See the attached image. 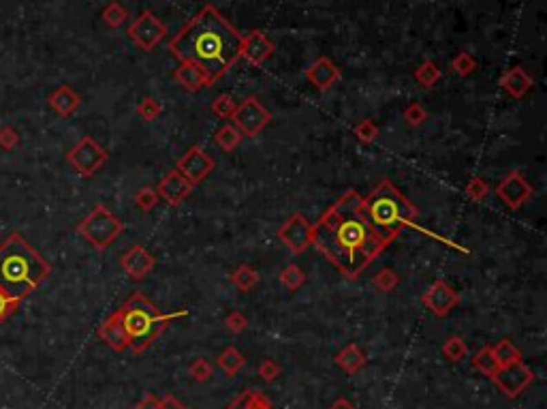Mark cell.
<instances>
[{"label":"cell","mask_w":547,"mask_h":409,"mask_svg":"<svg viewBox=\"0 0 547 409\" xmlns=\"http://www.w3.org/2000/svg\"><path fill=\"white\" fill-rule=\"evenodd\" d=\"M312 245L346 278H357L387 247L370 225L366 202L355 189L321 214L312 225Z\"/></svg>","instance_id":"cell-1"},{"label":"cell","mask_w":547,"mask_h":409,"mask_svg":"<svg viewBox=\"0 0 547 409\" xmlns=\"http://www.w3.org/2000/svg\"><path fill=\"white\" fill-rule=\"evenodd\" d=\"M239 48L242 35L212 5H206L169 41L171 56L199 67L212 84L239 60Z\"/></svg>","instance_id":"cell-2"},{"label":"cell","mask_w":547,"mask_h":409,"mask_svg":"<svg viewBox=\"0 0 547 409\" xmlns=\"http://www.w3.org/2000/svg\"><path fill=\"white\" fill-rule=\"evenodd\" d=\"M50 272V262L21 234H9L0 245V289L11 298L24 300L46 281Z\"/></svg>","instance_id":"cell-3"},{"label":"cell","mask_w":547,"mask_h":409,"mask_svg":"<svg viewBox=\"0 0 547 409\" xmlns=\"http://www.w3.org/2000/svg\"><path fill=\"white\" fill-rule=\"evenodd\" d=\"M364 202L370 225L375 227V231L381 236V240L385 245H389L393 238H398V234L404 227H415L417 208L402 196L400 189L389 178H383L370 191V196L364 198Z\"/></svg>","instance_id":"cell-4"},{"label":"cell","mask_w":547,"mask_h":409,"mask_svg":"<svg viewBox=\"0 0 547 409\" xmlns=\"http://www.w3.org/2000/svg\"><path fill=\"white\" fill-rule=\"evenodd\" d=\"M118 311H120V324L128 336L133 354H143L165 332L167 324H171L173 319L188 315V309L176 313H161L141 292H135Z\"/></svg>","instance_id":"cell-5"},{"label":"cell","mask_w":547,"mask_h":409,"mask_svg":"<svg viewBox=\"0 0 547 409\" xmlns=\"http://www.w3.org/2000/svg\"><path fill=\"white\" fill-rule=\"evenodd\" d=\"M75 229L97 251H105L118 240V236L124 231V223L107 206L97 204L88 217L77 223Z\"/></svg>","instance_id":"cell-6"},{"label":"cell","mask_w":547,"mask_h":409,"mask_svg":"<svg viewBox=\"0 0 547 409\" xmlns=\"http://www.w3.org/2000/svg\"><path fill=\"white\" fill-rule=\"evenodd\" d=\"M107 150L90 135L81 137L69 153H67V163L83 178H92L97 171L107 163Z\"/></svg>","instance_id":"cell-7"},{"label":"cell","mask_w":547,"mask_h":409,"mask_svg":"<svg viewBox=\"0 0 547 409\" xmlns=\"http://www.w3.org/2000/svg\"><path fill=\"white\" fill-rule=\"evenodd\" d=\"M231 120H233V126L244 137H257L270 124L272 114L266 110L263 103L257 97H246L242 103H237Z\"/></svg>","instance_id":"cell-8"},{"label":"cell","mask_w":547,"mask_h":409,"mask_svg":"<svg viewBox=\"0 0 547 409\" xmlns=\"http://www.w3.org/2000/svg\"><path fill=\"white\" fill-rule=\"evenodd\" d=\"M128 39L135 43V46L143 52H155V48L165 39L167 28L163 21L152 13V11H143L133 24L128 26L126 30Z\"/></svg>","instance_id":"cell-9"},{"label":"cell","mask_w":547,"mask_h":409,"mask_svg":"<svg viewBox=\"0 0 547 409\" xmlns=\"http://www.w3.org/2000/svg\"><path fill=\"white\" fill-rule=\"evenodd\" d=\"M490 379L507 399H515L533 383L535 373L530 371V367H526V364L519 360L515 364H509V367H500Z\"/></svg>","instance_id":"cell-10"},{"label":"cell","mask_w":547,"mask_h":409,"mask_svg":"<svg viewBox=\"0 0 547 409\" xmlns=\"http://www.w3.org/2000/svg\"><path fill=\"white\" fill-rule=\"evenodd\" d=\"M278 240L287 247L291 253L299 255L312 245V223L304 217V214L295 212L284 221L278 229Z\"/></svg>","instance_id":"cell-11"},{"label":"cell","mask_w":547,"mask_h":409,"mask_svg":"<svg viewBox=\"0 0 547 409\" xmlns=\"http://www.w3.org/2000/svg\"><path fill=\"white\" fill-rule=\"evenodd\" d=\"M214 167H216V161L206 153L201 146H190L176 163V169L192 187L203 182L214 171Z\"/></svg>","instance_id":"cell-12"},{"label":"cell","mask_w":547,"mask_h":409,"mask_svg":"<svg viewBox=\"0 0 547 409\" xmlns=\"http://www.w3.org/2000/svg\"><path fill=\"white\" fill-rule=\"evenodd\" d=\"M496 196L505 202L507 208L517 210L533 198V187H530V182H526V178L521 176V171L513 169L498 182Z\"/></svg>","instance_id":"cell-13"},{"label":"cell","mask_w":547,"mask_h":409,"mask_svg":"<svg viewBox=\"0 0 547 409\" xmlns=\"http://www.w3.org/2000/svg\"><path fill=\"white\" fill-rule=\"evenodd\" d=\"M421 303L436 317H445L459 303V296L449 283L443 281V278H436V281L428 287V292H424Z\"/></svg>","instance_id":"cell-14"},{"label":"cell","mask_w":547,"mask_h":409,"mask_svg":"<svg viewBox=\"0 0 547 409\" xmlns=\"http://www.w3.org/2000/svg\"><path fill=\"white\" fill-rule=\"evenodd\" d=\"M276 52V46L268 39L263 30H250L242 37V48H239V58L248 60L255 67L263 64L272 54Z\"/></svg>","instance_id":"cell-15"},{"label":"cell","mask_w":547,"mask_h":409,"mask_svg":"<svg viewBox=\"0 0 547 409\" xmlns=\"http://www.w3.org/2000/svg\"><path fill=\"white\" fill-rule=\"evenodd\" d=\"M120 266L122 270L133 278V281H143V278L155 270L157 266V260H155V255H152L148 249L135 245V247H130L122 257H120Z\"/></svg>","instance_id":"cell-16"},{"label":"cell","mask_w":547,"mask_h":409,"mask_svg":"<svg viewBox=\"0 0 547 409\" xmlns=\"http://www.w3.org/2000/svg\"><path fill=\"white\" fill-rule=\"evenodd\" d=\"M192 191V184L180 174L178 169H171L163 176V180L157 187L159 198H163L169 206H180Z\"/></svg>","instance_id":"cell-17"},{"label":"cell","mask_w":547,"mask_h":409,"mask_svg":"<svg viewBox=\"0 0 547 409\" xmlns=\"http://www.w3.org/2000/svg\"><path fill=\"white\" fill-rule=\"evenodd\" d=\"M97 334H99V339L103 341V343H107L109 348H112L114 352H124V350H128L130 348V343H128V336H126V332H124V328H122V324H120V311L116 309L112 315H109L103 324L99 326V330H97Z\"/></svg>","instance_id":"cell-18"},{"label":"cell","mask_w":547,"mask_h":409,"mask_svg":"<svg viewBox=\"0 0 547 409\" xmlns=\"http://www.w3.org/2000/svg\"><path fill=\"white\" fill-rule=\"evenodd\" d=\"M306 77H308V82L315 86V88L319 91H327V88H332V84L340 79V71L336 64L327 58V56H321L312 62V67L306 71Z\"/></svg>","instance_id":"cell-19"},{"label":"cell","mask_w":547,"mask_h":409,"mask_svg":"<svg viewBox=\"0 0 547 409\" xmlns=\"http://www.w3.org/2000/svg\"><path fill=\"white\" fill-rule=\"evenodd\" d=\"M48 103H50V107H52V110H54L60 118H69V116H73V114L79 110L81 99H79V95L71 88V86L62 84V86H58V88H56L54 93H50Z\"/></svg>","instance_id":"cell-20"},{"label":"cell","mask_w":547,"mask_h":409,"mask_svg":"<svg viewBox=\"0 0 547 409\" xmlns=\"http://www.w3.org/2000/svg\"><path fill=\"white\" fill-rule=\"evenodd\" d=\"M500 86H502V91H505L509 97L513 99H521V97H526L530 93V88L535 86V79L526 73V69H521V67H513L509 71L502 73L500 77Z\"/></svg>","instance_id":"cell-21"},{"label":"cell","mask_w":547,"mask_h":409,"mask_svg":"<svg viewBox=\"0 0 547 409\" xmlns=\"http://www.w3.org/2000/svg\"><path fill=\"white\" fill-rule=\"evenodd\" d=\"M173 77H176V82L188 93H199L208 88V86H212V79L199 67H195V64H188V62H180V67L176 69Z\"/></svg>","instance_id":"cell-22"},{"label":"cell","mask_w":547,"mask_h":409,"mask_svg":"<svg viewBox=\"0 0 547 409\" xmlns=\"http://www.w3.org/2000/svg\"><path fill=\"white\" fill-rule=\"evenodd\" d=\"M366 362H368L366 354L355 345V343H348V345L336 356V364H338V367H340L344 373H348V375L359 373V371L366 367Z\"/></svg>","instance_id":"cell-23"},{"label":"cell","mask_w":547,"mask_h":409,"mask_svg":"<svg viewBox=\"0 0 547 409\" xmlns=\"http://www.w3.org/2000/svg\"><path fill=\"white\" fill-rule=\"evenodd\" d=\"M227 409H274V405H272V401L263 392H261V390L248 388V390H244L239 397H235L227 405Z\"/></svg>","instance_id":"cell-24"},{"label":"cell","mask_w":547,"mask_h":409,"mask_svg":"<svg viewBox=\"0 0 547 409\" xmlns=\"http://www.w3.org/2000/svg\"><path fill=\"white\" fill-rule=\"evenodd\" d=\"M492 356L498 364V369L500 367H509V364H515L521 360V352L517 350V345L511 341V339H502L498 341L496 345L492 348Z\"/></svg>","instance_id":"cell-25"},{"label":"cell","mask_w":547,"mask_h":409,"mask_svg":"<svg viewBox=\"0 0 547 409\" xmlns=\"http://www.w3.org/2000/svg\"><path fill=\"white\" fill-rule=\"evenodd\" d=\"M214 142L218 148L223 150V153H233V150L239 146V142H242V133H239L233 124H223L214 133Z\"/></svg>","instance_id":"cell-26"},{"label":"cell","mask_w":547,"mask_h":409,"mask_svg":"<svg viewBox=\"0 0 547 409\" xmlns=\"http://www.w3.org/2000/svg\"><path fill=\"white\" fill-rule=\"evenodd\" d=\"M231 283L239 289V292H250L257 283H259V272L252 268V266H248V264H244V266H239V268H235L233 272H231Z\"/></svg>","instance_id":"cell-27"},{"label":"cell","mask_w":547,"mask_h":409,"mask_svg":"<svg viewBox=\"0 0 547 409\" xmlns=\"http://www.w3.org/2000/svg\"><path fill=\"white\" fill-rule=\"evenodd\" d=\"M244 364H246V358L239 354L235 348H227L221 356H218V367H221L229 377L237 375Z\"/></svg>","instance_id":"cell-28"},{"label":"cell","mask_w":547,"mask_h":409,"mask_svg":"<svg viewBox=\"0 0 547 409\" xmlns=\"http://www.w3.org/2000/svg\"><path fill=\"white\" fill-rule=\"evenodd\" d=\"M415 79H417V84L424 86V88H432V86L441 79V69H439V64L432 62V60L421 62L419 67L415 69Z\"/></svg>","instance_id":"cell-29"},{"label":"cell","mask_w":547,"mask_h":409,"mask_svg":"<svg viewBox=\"0 0 547 409\" xmlns=\"http://www.w3.org/2000/svg\"><path fill=\"white\" fill-rule=\"evenodd\" d=\"M280 283L287 292H297L306 283V274L297 264H289V266H284L280 272Z\"/></svg>","instance_id":"cell-30"},{"label":"cell","mask_w":547,"mask_h":409,"mask_svg":"<svg viewBox=\"0 0 547 409\" xmlns=\"http://www.w3.org/2000/svg\"><path fill=\"white\" fill-rule=\"evenodd\" d=\"M473 369L486 377H492L498 371V364L492 356V348H484L473 356Z\"/></svg>","instance_id":"cell-31"},{"label":"cell","mask_w":547,"mask_h":409,"mask_svg":"<svg viewBox=\"0 0 547 409\" xmlns=\"http://www.w3.org/2000/svg\"><path fill=\"white\" fill-rule=\"evenodd\" d=\"M103 21L109 26V28H120L124 21L128 19V11L120 5V3H109L103 13H101Z\"/></svg>","instance_id":"cell-32"},{"label":"cell","mask_w":547,"mask_h":409,"mask_svg":"<svg viewBox=\"0 0 547 409\" xmlns=\"http://www.w3.org/2000/svg\"><path fill=\"white\" fill-rule=\"evenodd\" d=\"M372 283H375L377 289H381L383 294H389L393 292L398 285H400V276L396 270H391V268H383L375 274V278H372Z\"/></svg>","instance_id":"cell-33"},{"label":"cell","mask_w":547,"mask_h":409,"mask_svg":"<svg viewBox=\"0 0 547 409\" xmlns=\"http://www.w3.org/2000/svg\"><path fill=\"white\" fill-rule=\"evenodd\" d=\"M443 354L449 362H459V360H464L466 354H468V345L464 343V339H459V336H451L445 341V345H443Z\"/></svg>","instance_id":"cell-34"},{"label":"cell","mask_w":547,"mask_h":409,"mask_svg":"<svg viewBox=\"0 0 547 409\" xmlns=\"http://www.w3.org/2000/svg\"><path fill=\"white\" fill-rule=\"evenodd\" d=\"M235 107H237V101L231 95H221V97H216L212 101V114L218 116V118H223V120H227V118L233 116Z\"/></svg>","instance_id":"cell-35"},{"label":"cell","mask_w":547,"mask_h":409,"mask_svg":"<svg viewBox=\"0 0 547 409\" xmlns=\"http://www.w3.org/2000/svg\"><path fill=\"white\" fill-rule=\"evenodd\" d=\"M137 114H139L146 122H152V120H157V118L163 114V105H161V101H157L155 97H143L141 103L137 105Z\"/></svg>","instance_id":"cell-36"},{"label":"cell","mask_w":547,"mask_h":409,"mask_svg":"<svg viewBox=\"0 0 547 409\" xmlns=\"http://www.w3.org/2000/svg\"><path fill=\"white\" fill-rule=\"evenodd\" d=\"M451 69H453L459 77H468V75L477 69V62H475L473 54H468V52H459V54L451 60Z\"/></svg>","instance_id":"cell-37"},{"label":"cell","mask_w":547,"mask_h":409,"mask_svg":"<svg viewBox=\"0 0 547 409\" xmlns=\"http://www.w3.org/2000/svg\"><path fill=\"white\" fill-rule=\"evenodd\" d=\"M466 196L473 202H484L490 196V184L486 182V178L481 176H473L466 184Z\"/></svg>","instance_id":"cell-38"},{"label":"cell","mask_w":547,"mask_h":409,"mask_svg":"<svg viewBox=\"0 0 547 409\" xmlns=\"http://www.w3.org/2000/svg\"><path fill=\"white\" fill-rule=\"evenodd\" d=\"M159 193H157V189H152V187H143V189H139L137 191V196H135V204H137V208L139 210H143V212H150L152 208H157L159 206Z\"/></svg>","instance_id":"cell-39"},{"label":"cell","mask_w":547,"mask_h":409,"mask_svg":"<svg viewBox=\"0 0 547 409\" xmlns=\"http://www.w3.org/2000/svg\"><path fill=\"white\" fill-rule=\"evenodd\" d=\"M404 120H406V124L412 126V129L421 126V124L428 120L426 107H424L421 103H410V105L406 107V110H404Z\"/></svg>","instance_id":"cell-40"},{"label":"cell","mask_w":547,"mask_h":409,"mask_svg":"<svg viewBox=\"0 0 547 409\" xmlns=\"http://www.w3.org/2000/svg\"><path fill=\"white\" fill-rule=\"evenodd\" d=\"M355 137L361 142V144H372V142H377L379 137V126L372 122L370 118L361 120L357 126H355Z\"/></svg>","instance_id":"cell-41"},{"label":"cell","mask_w":547,"mask_h":409,"mask_svg":"<svg viewBox=\"0 0 547 409\" xmlns=\"http://www.w3.org/2000/svg\"><path fill=\"white\" fill-rule=\"evenodd\" d=\"M19 303H21V300L11 298L7 292L0 289V324H3L5 319H9L15 313V309L19 307Z\"/></svg>","instance_id":"cell-42"},{"label":"cell","mask_w":547,"mask_h":409,"mask_svg":"<svg viewBox=\"0 0 547 409\" xmlns=\"http://www.w3.org/2000/svg\"><path fill=\"white\" fill-rule=\"evenodd\" d=\"M190 377H195L197 381H208L212 377V367H210V362H206L203 358H197L192 364H190V369H188Z\"/></svg>","instance_id":"cell-43"},{"label":"cell","mask_w":547,"mask_h":409,"mask_svg":"<svg viewBox=\"0 0 547 409\" xmlns=\"http://www.w3.org/2000/svg\"><path fill=\"white\" fill-rule=\"evenodd\" d=\"M225 326H227L231 332L239 334V332H244V330L248 328V319H246V315H242L239 311H233V313H229V315L225 317Z\"/></svg>","instance_id":"cell-44"},{"label":"cell","mask_w":547,"mask_h":409,"mask_svg":"<svg viewBox=\"0 0 547 409\" xmlns=\"http://www.w3.org/2000/svg\"><path fill=\"white\" fill-rule=\"evenodd\" d=\"M19 146V133L13 126H3L0 129V148L3 150H13Z\"/></svg>","instance_id":"cell-45"},{"label":"cell","mask_w":547,"mask_h":409,"mask_svg":"<svg viewBox=\"0 0 547 409\" xmlns=\"http://www.w3.org/2000/svg\"><path fill=\"white\" fill-rule=\"evenodd\" d=\"M282 373V367L278 362H274V360H263L261 362V367H259V375L263 377L268 383H272L274 379H278V375Z\"/></svg>","instance_id":"cell-46"},{"label":"cell","mask_w":547,"mask_h":409,"mask_svg":"<svg viewBox=\"0 0 547 409\" xmlns=\"http://www.w3.org/2000/svg\"><path fill=\"white\" fill-rule=\"evenodd\" d=\"M135 409H161V399L155 397V394H146Z\"/></svg>","instance_id":"cell-47"},{"label":"cell","mask_w":547,"mask_h":409,"mask_svg":"<svg viewBox=\"0 0 547 409\" xmlns=\"http://www.w3.org/2000/svg\"><path fill=\"white\" fill-rule=\"evenodd\" d=\"M161 409H188V407H184L176 397L167 394V397L161 399Z\"/></svg>","instance_id":"cell-48"},{"label":"cell","mask_w":547,"mask_h":409,"mask_svg":"<svg viewBox=\"0 0 547 409\" xmlns=\"http://www.w3.org/2000/svg\"><path fill=\"white\" fill-rule=\"evenodd\" d=\"M330 409H357V407H353V405L348 403L346 399H338V401H336V403H334Z\"/></svg>","instance_id":"cell-49"}]
</instances>
